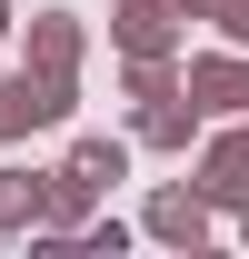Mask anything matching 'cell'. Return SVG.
Returning a JSON list of instances; mask_svg holds the SVG:
<instances>
[{"label":"cell","instance_id":"cell-5","mask_svg":"<svg viewBox=\"0 0 249 259\" xmlns=\"http://www.w3.org/2000/svg\"><path fill=\"white\" fill-rule=\"evenodd\" d=\"M140 229H150L159 249H199V239H210V190H199V180H189V190H150Z\"/></svg>","mask_w":249,"mask_h":259},{"label":"cell","instance_id":"cell-8","mask_svg":"<svg viewBox=\"0 0 249 259\" xmlns=\"http://www.w3.org/2000/svg\"><path fill=\"white\" fill-rule=\"evenodd\" d=\"M30 70L80 80V10H30Z\"/></svg>","mask_w":249,"mask_h":259},{"label":"cell","instance_id":"cell-6","mask_svg":"<svg viewBox=\"0 0 249 259\" xmlns=\"http://www.w3.org/2000/svg\"><path fill=\"white\" fill-rule=\"evenodd\" d=\"M199 120H210V110L189 100V80H180L170 100H140V150H189V140H199Z\"/></svg>","mask_w":249,"mask_h":259},{"label":"cell","instance_id":"cell-3","mask_svg":"<svg viewBox=\"0 0 249 259\" xmlns=\"http://www.w3.org/2000/svg\"><path fill=\"white\" fill-rule=\"evenodd\" d=\"M199 190L210 209H249V120H219L199 140Z\"/></svg>","mask_w":249,"mask_h":259},{"label":"cell","instance_id":"cell-2","mask_svg":"<svg viewBox=\"0 0 249 259\" xmlns=\"http://www.w3.org/2000/svg\"><path fill=\"white\" fill-rule=\"evenodd\" d=\"M180 80H189V100H199L210 120H249V50H229V40H219V50H199Z\"/></svg>","mask_w":249,"mask_h":259},{"label":"cell","instance_id":"cell-10","mask_svg":"<svg viewBox=\"0 0 249 259\" xmlns=\"http://www.w3.org/2000/svg\"><path fill=\"white\" fill-rule=\"evenodd\" d=\"M70 169L110 190V180H130V140H70Z\"/></svg>","mask_w":249,"mask_h":259},{"label":"cell","instance_id":"cell-9","mask_svg":"<svg viewBox=\"0 0 249 259\" xmlns=\"http://www.w3.org/2000/svg\"><path fill=\"white\" fill-rule=\"evenodd\" d=\"M120 90H130V100H170V90H180L170 50H130V60H120Z\"/></svg>","mask_w":249,"mask_h":259},{"label":"cell","instance_id":"cell-12","mask_svg":"<svg viewBox=\"0 0 249 259\" xmlns=\"http://www.w3.org/2000/svg\"><path fill=\"white\" fill-rule=\"evenodd\" d=\"M70 249H80V259H120L130 229H120V220H80V239H70Z\"/></svg>","mask_w":249,"mask_h":259},{"label":"cell","instance_id":"cell-4","mask_svg":"<svg viewBox=\"0 0 249 259\" xmlns=\"http://www.w3.org/2000/svg\"><path fill=\"white\" fill-rule=\"evenodd\" d=\"M189 0H110V40L120 50H180Z\"/></svg>","mask_w":249,"mask_h":259},{"label":"cell","instance_id":"cell-7","mask_svg":"<svg viewBox=\"0 0 249 259\" xmlns=\"http://www.w3.org/2000/svg\"><path fill=\"white\" fill-rule=\"evenodd\" d=\"M40 220H50V169H10L0 160V239H20Z\"/></svg>","mask_w":249,"mask_h":259},{"label":"cell","instance_id":"cell-1","mask_svg":"<svg viewBox=\"0 0 249 259\" xmlns=\"http://www.w3.org/2000/svg\"><path fill=\"white\" fill-rule=\"evenodd\" d=\"M70 110H80V80H60V70H10L0 80V140H30V130H60Z\"/></svg>","mask_w":249,"mask_h":259},{"label":"cell","instance_id":"cell-11","mask_svg":"<svg viewBox=\"0 0 249 259\" xmlns=\"http://www.w3.org/2000/svg\"><path fill=\"white\" fill-rule=\"evenodd\" d=\"M189 20H210L229 50H249V0H189Z\"/></svg>","mask_w":249,"mask_h":259},{"label":"cell","instance_id":"cell-13","mask_svg":"<svg viewBox=\"0 0 249 259\" xmlns=\"http://www.w3.org/2000/svg\"><path fill=\"white\" fill-rule=\"evenodd\" d=\"M0 30H10V0H0Z\"/></svg>","mask_w":249,"mask_h":259},{"label":"cell","instance_id":"cell-14","mask_svg":"<svg viewBox=\"0 0 249 259\" xmlns=\"http://www.w3.org/2000/svg\"><path fill=\"white\" fill-rule=\"evenodd\" d=\"M239 239H249V209H239Z\"/></svg>","mask_w":249,"mask_h":259}]
</instances>
